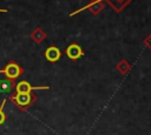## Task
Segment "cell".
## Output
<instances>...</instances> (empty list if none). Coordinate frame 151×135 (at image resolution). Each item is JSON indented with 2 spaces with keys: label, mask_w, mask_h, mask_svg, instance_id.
Segmentation results:
<instances>
[{
  "label": "cell",
  "mask_w": 151,
  "mask_h": 135,
  "mask_svg": "<svg viewBox=\"0 0 151 135\" xmlns=\"http://www.w3.org/2000/svg\"><path fill=\"white\" fill-rule=\"evenodd\" d=\"M9 100L12 103L20 110V112H26L37 100L35 94L33 93H13L9 95Z\"/></svg>",
  "instance_id": "1"
},
{
  "label": "cell",
  "mask_w": 151,
  "mask_h": 135,
  "mask_svg": "<svg viewBox=\"0 0 151 135\" xmlns=\"http://www.w3.org/2000/svg\"><path fill=\"white\" fill-rule=\"evenodd\" d=\"M0 74H4L5 77L15 81L19 76H21L24 74V68L18 62L12 60V61H8L4 68L0 69Z\"/></svg>",
  "instance_id": "2"
},
{
  "label": "cell",
  "mask_w": 151,
  "mask_h": 135,
  "mask_svg": "<svg viewBox=\"0 0 151 135\" xmlns=\"http://www.w3.org/2000/svg\"><path fill=\"white\" fill-rule=\"evenodd\" d=\"M47 90L50 89L48 86H32L28 81L26 80H22V81H19L18 83H15V89L14 92L15 93H32V90Z\"/></svg>",
  "instance_id": "3"
},
{
  "label": "cell",
  "mask_w": 151,
  "mask_h": 135,
  "mask_svg": "<svg viewBox=\"0 0 151 135\" xmlns=\"http://www.w3.org/2000/svg\"><path fill=\"white\" fill-rule=\"evenodd\" d=\"M83 49L77 43H71L67 48H66V55L71 59V60H77L80 56H83Z\"/></svg>",
  "instance_id": "4"
},
{
  "label": "cell",
  "mask_w": 151,
  "mask_h": 135,
  "mask_svg": "<svg viewBox=\"0 0 151 135\" xmlns=\"http://www.w3.org/2000/svg\"><path fill=\"white\" fill-rule=\"evenodd\" d=\"M61 56V52L58 47L55 46H50L46 50H45V58L47 61L50 62H57Z\"/></svg>",
  "instance_id": "5"
},
{
  "label": "cell",
  "mask_w": 151,
  "mask_h": 135,
  "mask_svg": "<svg viewBox=\"0 0 151 135\" xmlns=\"http://www.w3.org/2000/svg\"><path fill=\"white\" fill-rule=\"evenodd\" d=\"M14 89H15V81L14 80H9L7 77L0 79V93L1 94L11 93Z\"/></svg>",
  "instance_id": "6"
},
{
  "label": "cell",
  "mask_w": 151,
  "mask_h": 135,
  "mask_svg": "<svg viewBox=\"0 0 151 135\" xmlns=\"http://www.w3.org/2000/svg\"><path fill=\"white\" fill-rule=\"evenodd\" d=\"M31 39L37 42V43H40L42 42L45 39H46V33L40 28V27H37L35 29H33V32L31 33Z\"/></svg>",
  "instance_id": "7"
},
{
  "label": "cell",
  "mask_w": 151,
  "mask_h": 135,
  "mask_svg": "<svg viewBox=\"0 0 151 135\" xmlns=\"http://www.w3.org/2000/svg\"><path fill=\"white\" fill-rule=\"evenodd\" d=\"M130 68H131V67H130V65H129L125 60H122V61H120V62H118V65L116 66V69H117L120 74H123V75H125V74L130 70Z\"/></svg>",
  "instance_id": "8"
},
{
  "label": "cell",
  "mask_w": 151,
  "mask_h": 135,
  "mask_svg": "<svg viewBox=\"0 0 151 135\" xmlns=\"http://www.w3.org/2000/svg\"><path fill=\"white\" fill-rule=\"evenodd\" d=\"M103 4L100 2V1H96L94 4H91L90 6H88V8L93 12V13H98V12H100L101 9H103Z\"/></svg>",
  "instance_id": "9"
},
{
  "label": "cell",
  "mask_w": 151,
  "mask_h": 135,
  "mask_svg": "<svg viewBox=\"0 0 151 135\" xmlns=\"http://www.w3.org/2000/svg\"><path fill=\"white\" fill-rule=\"evenodd\" d=\"M5 104H6V100H2V102H1V104H0V126H1L2 123H5V121H6V119H7V115H6L5 112H4Z\"/></svg>",
  "instance_id": "10"
},
{
  "label": "cell",
  "mask_w": 151,
  "mask_h": 135,
  "mask_svg": "<svg viewBox=\"0 0 151 135\" xmlns=\"http://www.w3.org/2000/svg\"><path fill=\"white\" fill-rule=\"evenodd\" d=\"M144 42H145V45H146L149 48H151V35H149V36L145 39V41H144Z\"/></svg>",
  "instance_id": "11"
},
{
  "label": "cell",
  "mask_w": 151,
  "mask_h": 135,
  "mask_svg": "<svg viewBox=\"0 0 151 135\" xmlns=\"http://www.w3.org/2000/svg\"><path fill=\"white\" fill-rule=\"evenodd\" d=\"M0 13H7V9L6 8L5 9L4 8H0Z\"/></svg>",
  "instance_id": "12"
},
{
  "label": "cell",
  "mask_w": 151,
  "mask_h": 135,
  "mask_svg": "<svg viewBox=\"0 0 151 135\" xmlns=\"http://www.w3.org/2000/svg\"><path fill=\"white\" fill-rule=\"evenodd\" d=\"M0 135H2V134H1V133H0Z\"/></svg>",
  "instance_id": "13"
}]
</instances>
